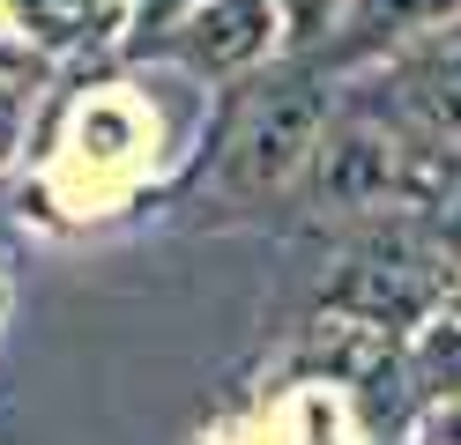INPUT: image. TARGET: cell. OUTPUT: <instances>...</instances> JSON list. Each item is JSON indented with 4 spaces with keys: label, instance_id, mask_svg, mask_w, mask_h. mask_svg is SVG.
I'll return each mask as SVG.
<instances>
[{
    "label": "cell",
    "instance_id": "obj_1",
    "mask_svg": "<svg viewBox=\"0 0 461 445\" xmlns=\"http://www.w3.org/2000/svg\"><path fill=\"white\" fill-rule=\"evenodd\" d=\"M321 89H268L261 104H253L239 119V134H230V186H246V193H261V186H283L312 148H321Z\"/></svg>",
    "mask_w": 461,
    "mask_h": 445
},
{
    "label": "cell",
    "instance_id": "obj_2",
    "mask_svg": "<svg viewBox=\"0 0 461 445\" xmlns=\"http://www.w3.org/2000/svg\"><path fill=\"white\" fill-rule=\"evenodd\" d=\"M335 305H357L372 326L417 319V312L431 305V260L410 245V237H387V245L357 253V267L335 282Z\"/></svg>",
    "mask_w": 461,
    "mask_h": 445
},
{
    "label": "cell",
    "instance_id": "obj_3",
    "mask_svg": "<svg viewBox=\"0 0 461 445\" xmlns=\"http://www.w3.org/2000/svg\"><path fill=\"white\" fill-rule=\"evenodd\" d=\"M268 0H201V8L186 15V59H201V67H239V59H253L268 45Z\"/></svg>",
    "mask_w": 461,
    "mask_h": 445
},
{
    "label": "cell",
    "instance_id": "obj_4",
    "mask_svg": "<svg viewBox=\"0 0 461 445\" xmlns=\"http://www.w3.org/2000/svg\"><path fill=\"white\" fill-rule=\"evenodd\" d=\"M321 193L342 208H372L394 193V141L380 134H335L321 148Z\"/></svg>",
    "mask_w": 461,
    "mask_h": 445
},
{
    "label": "cell",
    "instance_id": "obj_5",
    "mask_svg": "<svg viewBox=\"0 0 461 445\" xmlns=\"http://www.w3.org/2000/svg\"><path fill=\"white\" fill-rule=\"evenodd\" d=\"M410 104H417L439 134H461V52L424 59V67L410 75Z\"/></svg>",
    "mask_w": 461,
    "mask_h": 445
},
{
    "label": "cell",
    "instance_id": "obj_6",
    "mask_svg": "<svg viewBox=\"0 0 461 445\" xmlns=\"http://www.w3.org/2000/svg\"><path fill=\"white\" fill-rule=\"evenodd\" d=\"M23 8H31V22L45 38H90L104 22V0H23Z\"/></svg>",
    "mask_w": 461,
    "mask_h": 445
},
{
    "label": "cell",
    "instance_id": "obj_7",
    "mask_svg": "<svg viewBox=\"0 0 461 445\" xmlns=\"http://www.w3.org/2000/svg\"><path fill=\"white\" fill-rule=\"evenodd\" d=\"M447 8H461V0H365V15L372 22H431V15H447Z\"/></svg>",
    "mask_w": 461,
    "mask_h": 445
},
{
    "label": "cell",
    "instance_id": "obj_8",
    "mask_svg": "<svg viewBox=\"0 0 461 445\" xmlns=\"http://www.w3.org/2000/svg\"><path fill=\"white\" fill-rule=\"evenodd\" d=\"M171 8H179V0H141V30H157V22H171Z\"/></svg>",
    "mask_w": 461,
    "mask_h": 445
}]
</instances>
